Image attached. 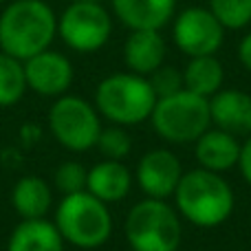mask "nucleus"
<instances>
[{"label": "nucleus", "instance_id": "nucleus-13", "mask_svg": "<svg viewBox=\"0 0 251 251\" xmlns=\"http://www.w3.org/2000/svg\"><path fill=\"white\" fill-rule=\"evenodd\" d=\"M113 13L130 31H161L176 16V0H110Z\"/></svg>", "mask_w": 251, "mask_h": 251}, {"label": "nucleus", "instance_id": "nucleus-23", "mask_svg": "<svg viewBox=\"0 0 251 251\" xmlns=\"http://www.w3.org/2000/svg\"><path fill=\"white\" fill-rule=\"evenodd\" d=\"M86 176H88V170L82 163H77V161H64L55 170L53 181H55L57 190L66 196V194H75V192L86 190Z\"/></svg>", "mask_w": 251, "mask_h": 251}, {"label": "nucleus", "instance_id": "nucleus-3", "mask_svg": "<svg viewBox=\"0 0 251 251\" xmlns=\"http://www.w3.org/2000/svg\"><path fill=\"white\" fill-rule=\"evenodd\" d=\"M156 95L148 77L137 73H113L97 84L95 108L104 119L117 126H139L154 110Z\"/></svg>", "mask_w": 251, "mask_h": 251}, {"label": "nucleus", "instance_id": "nucleus-19", "mask_svg": "<svg viewBox=\"0 0 251 251\" xmlns=\"http://www.w3.org/2000/svg\"><path fill=\"white\" fill-rule=\"evenodd\" d=\"M225 82V69L216 60V55L190 57L187 66L183 69V86L185 91L196 93L201 97H212L223 88Z\"/></svg>", "mask_w": 251, "mask_h": 251}, {"label": "nucleus", "instance_id": "nucleus-15", "mask_svg": "<svg viewBox=\"0 0 251 251\" xmlns=\"http://www.w3.org/2000/svg\"><path fill=\"white\" fill-rule=\"evenodd\" d=\"M238 137L218 128H209L194 141V156L199 165L209 172H227L234 165H238L240 156Z\"/></svg>", "mask_w": 251, "mask_h": 251}, {"label": "nucleus", "instance_id": "nucleus-1", "mask_svg": "<svg viewBox=\"0 0 251 251\" xmlns=\"http://www.w3.org/2000/svg\"><path fill=\"white\" fill-rule=\"evenodd\" d=\"M57 16L44 0H13L0 13V51L25 62L51 49Z\"/></svg>", "mask_w": 251, "mask_h": 251}, {"label": "nucleus", "instance_id": "nucleus-7", "mask_svg": "<svg viewBox=\"0 0 251 251\" xmlns=\"http://www.w3.org/2000/svg\"><path fill=\"white\" fill-rule=\"evenodd\" d=\"M49 128L60 146L71 152L95 148L101 132L100 113L93 104L77 95H62L49 110Z\"/></svg>", "mask_w": 251, "mask_h": 251}, {"label": "nucleus", "instance_id": "nucleus-27", "mask_svg": "<svg viewBox=\"0 0 251 251\" xmlns=\"http://www.w3.org/2000/svg\"><path fill=\"white\" fill-rule=\"evenodd\" d=\"M71 2H104V0H71Z\"/></svg>", "mask_w": 251, "mask_h": 251}, {"label": "nucleus", "instance_id": "nucleus-26", "mask_svg": "<svg viewBox=\"0 0 251 251\" xmlns=\"http://www.w3.org/2000/svg\"><path fill=\"white\" fill-rule=\"evenodd\" d=\"M238 60L251 73V31L243 35V40H240V44H238Z\"/></svg>", "mask_w": 251, "mask_h": 251}, {"label": "nucleus", "instance_id": "nucleus-14", "mask_svg": "<svg viewBox=\"0 0 251 251\" xmlns=\"http://www.w3.org/2000/svg\"><path fill=\"white\" fill-rule=\"evenodd\" d=\"M165 53H168V47H165V38L161 35V31H130L124 42L126 66L130 73L143 75V77H148L159 66L165 64Z\"/></svg>", "mask_w": 251, "mask_h": 251}, {"label": "nucleus", "instance_id": "nucleus-20", "mask_svg": "<svg viewBox=\"0 0 251 251\" xmlns=\"http://www.w3.org/2000/svg\"><path fill=\"white\" fill-rule=\"evenodd\" d=\"M26 77L25 64L0 51V108L13 106L25 97Z\"/></svg>", "mask_w": 251, "mask_h": 251}, {"label": "nucleus", "instance_id": "nucleus-28", "mask_svg": "<svg viewBox=\"0 0 251 251\" xmlns=\"http://www.w3.org/2000/svg\"><path fill=\"white\" fill-rule=\"evenodd\" d=\"M0 2H4V0H0Z\"/></svg>", "mask_w": 251, "mask_h": 251}, {"label": "nucleus", "instance_id": "nucleus-21", "mask_svg": "<svg viewBox=\"0 0 251 251\" xmlns=\"http://www.w3.org/2000/svg\"><path fill=\"white\" fill-rule=\"evenodd\" d=\"M207 9L225 26V31H238L251 25V0H209Z\"/></svg>", "mask_w": 251, "mask_h": 251}, {"label": "nucleus", "instance_id": "nucleus-24", "mask_svg": "<svg viewBox=\"0 0 251 251\" xmlns=\"http://www.w3.org/2000/svg\"><path fill=\"white\" fill-rule=\"evenodd\" d=\"M148 82H150L152 91H154L156 100L159 97H168V95H174V93L183 91V73L178 69H174V66H159V69L154 71V73L148 75Z\"/></svg>", "mask_w": 251, "mask_h": 251}, {"label": "nucleus", "instance_id": "nucleus-16", "mask_svg": "<svg viewBox=\"0 0 251 251\" xmlns=\"http://www.w3.org/2000/svg\"><path fill=\"white\" fill-rule=\"evenodd\" d=\"M130 187H132V174L122 161L104 159L88 170L86 192L104 201L106 205L124 201L130 194Z\"/></svg>", "mask_w": 251, "mask_h": 251}, {"label": "nucleus", "instance_id": "nucleus-22", "mask_svg": "<svg viewBox=\"0 0 251 251\" xmlns=\"http://www.w3.org/2000/svg\"><path fill=\"white\" fill-rule=\"evenodd\" d=\"M95 148L104 154V159L124 161L132 150V137L128 134V130L124 126L113 124L108 128H101Z\"/></svg>", "mask_w": 251, "mask_h": 251}, {"label": "nucleus", "instance_id": "nucleus-12", "mask_svg": "<svg viewBox=\"0 0 251 251\" xmlns=\"http://www.w3.org/2000/svg\"><path fill=\"white\" fill-rule=\"evenodd\" d=\"M209 117L214 128L225 130L234 137H249L251 95L238 88H221L209 97Z\"/></svg>", "mask_w": 251, "mask_h": 251}, {"label": "nucleus", "instance_id": "nucleus-18", "mask_svg": "<svg viewBox=\"0 0 251 251\" xmlns=\"http://www.w3.org/2000/svg\"><path fill=\"white\" fill-rule=\"evenodd\" d=\"M11 205L22 221H35V218H47L53 205L51 185L42 176H22L16 183L11 192Z\"/></svg>", "mask_w": 251, "mask_h": 251}, {"label": "nucleus", "instance_id": "nucleus-10", "mask_svg": "<svg viewBox=\"0 0 251 251\" xmlns=\"http://www.w3.org/2000/svg\"><path fill=\"white\" fill-rule=\"evenodd\" d=\"M25 64L26 88L42 97H62L73 84V64L60 51H47L29 57Z\"/></svg>", "mask_w": 251, "mask_h": 251}, {"label": "nucleus", "instance_id": "nucleus-4", "mask_svg": "<svg viewBox=\"0 0 251 251\" xmlns=\"http://www.w3.org/2000/svg\"><path fill=\"white\" fill-rule=\"evenodd\" d=\"M53 223L64 243H71L79 249L101 247L113 234V216L108 205L86 190L66 194L57 205Z\"/></svg>", "mask_w": 251, "mask_h": 251}, {"label": "nucleus", "instance_id": "nucleus-5", "mask_svg": "<svg viewBox=\"0 0 251 251\" xmlns=\"http://www.w3.org/2000/svg\"><path fill=\"white\" fill-rule=\"evenodd\" d=\"M124 231L132 251H176L183 238L178 212L159 199H146L132 205Z\"/></svg>", "mask_w": 251, "mask_h": 251}, {"label": "nucleus", "instance_id": "nucleus-11", "mask_svg": "<svg viewBox=\"0 0 251 251\" xmlns=\"http://www.w3.org/2000/svg\"><path fill=\"white\" fill-rule=\"evenodd\" d=\"M181 176V161L168 148L146 152L137 163V183L148 199L165 201L168 196H174Z\"/></svg>", "mask_w": 251, "mask_h": 251}, {"label": "nucleus", "instance_id": "nucleus-6", "mask_svg": "<svg viewBox=\"0 0 251 251\" xmlns=\"http://www.w3.org/2000/svg\"><path fill=\"white\" fill-rule=\"evenodd\" d=\"M154 132L168 143H194L212 126L209 100L190 91L159 97L150 115Z\"/></svg>", "mask_w": 251, "mask_h": 251}, {"label": "nucleus", "instance_id": "nucleus-2", "mask_svg": "<svg viewBox=\"0 0 251 251\" xmlns=\"http://www.w3.org/2000/svg\"><path fill=\"white\" fill-rule=\"evenodd\" d=\"M236 196L231 185L218 172L196 168L183 172L174 190V207L178 216L203 229L218 227L231 216Z\"/></svg>", "mask_w": 251, "mask_h": 251}, {"label": "nucleus", "instance_id": "nucleus-25", "mask_svg": "<svg viewBox=\"0 0 251 251\" xmlns=\"http://www.w3.org/2000/svg\"><path fill=\"white\" fill-rule=\"evenodd\" d=\"M238 168H240V174H243V178L247 181V185L251 187V134L247 137V141L240 146Z\"/></svg>", "mask_w": 251, "mask_h": 251}, {"label": "nucleus", "instance_id": "nucleus-17", "mask_svg": "<svg viewBox=\"0 0 251 251\" xmlns=\"http://www.w3.org/2000/svg\"><path fill=\"white\" fill-rule=\"evenodd\" d=\"M7 251H64V238L47 218L22 221L9 236Z\"/></svg>", "mask_w": 251, "mask_h": 251}, {"label": "nucleus", "instance_id": "nucleus-8", "mask_svg": "<svg viewBox=\"0 0 251 251\" xmlns=\"http://www.w3.org/2000/svg\"><path fill=\"white\" fill-rule=\"evenodd\" d=\"M113 18L101 2H71L57 18V35L77 53H95L110 40Z\"/></svg>", "mask_w": 251, "mask_h": 251}, {"label": "nucleus", "instance_id": "nucleus-9", "mask_svg": "<svg viewBox=\"0 0 251 251\" xmlns=\"http://www.w3.org/2000/svg\"><path fill=\"white\" fill-rule=\"evenodd\" d=\"M172 38L178 51H183L187 57L216 55L225 42V26L209 9L187 7L174 16Z\"/></svg>", "mask_w": 251, "mask_h": 251}]
</instances>
